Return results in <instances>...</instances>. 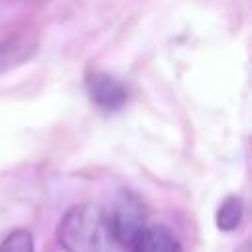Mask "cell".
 Listing matches in <instances>:
<instances>
[{"label": "cell", "instance_id": "6da1fadb", "mask_svg": "<svg viewBox=\"0 0 252 252\" xmlns=\"http://www.w3.org/2000/svg\"><path fill=\"white\" fill-rule=\"evenodd\" d=\"M57 240L65 252H110L114 238L108 213L96 203L71 207L59 220Z\"/></svg>", "mask_w": 252, "mask_h": 252}, {"label": "cell", "instance_id": "7a4b0ae2", "mask_svg": "<svg viewBox=\"0 0 252 252\" xmlns=\"http://www.w3.org/2000/svg\"><path fill=\"white\" fill-rule=\"evenodd\" d=\"M108 222L112 238L122 246H130L146 224V209L132 191L122 189L108 215Z\"/></svg>", "mask_w": 252, "mask_h": 252}, {"label": "cell", "instance_id": "3957f363", "mask_svg": "<svg viewBox=\"0 0 252 252\" xmlns=\"http://www.w3.org/2000/svg\"><path fill=\"white\" fill-rule=\"evenodd\" d=\"M87 93L98 108L108 110V112L122 108L128 100L126 87L116 77L102 73V71H93L87 77Z\"/></svg>", "mask_w": 252, "mask_h": 252}, {"label": "cell", "instance_id": "277c9868", "mask_svg": "<svg viewBox=\"0 0 252 252\" xmlns=\"http://www.w3.org/2000/svg\"><path fill=\"white\" fill-rule=\"evenodd\" d=\"M130 246L132 252H183L175 234L161 224L144 226Z\"/></svg>", "mask_w": 252, "mask_h": 252}, {"label": "cell", "instance_id": "5b68a950", "mask_svg": "<svg viewBox=\"0 0 252 252\" xmlns=\"http://www.w3.org/2000/svg\"><path fill=\"white\" fill-rule=\"evenodd\" d=\"M32 53H33V45L30 39L10 37V39L0 41V73H4L6 69L14 65H20Z\"/></svg>", "mask_w": 252, "mask_h": 252}, {"label": "cell", "instance_id": "8992f818", "mask_svg": "<svg viewBox=\"0 0 252 252\" xmlns=\"http://www.w3.org/2000/svg\"><path fill=\"white\" fill-rule=\"evenodd\" d=\"M242 213H244V207H242L240 197H236V195L226 197L220 203V207L217 209V217H215L217 228L222 230V232L234 230L242 220Z\"/></svg>", "mask_w": 252, "mask_h": 252}, {"label": "cell", "instance_id": "52a82bcc", "mask_svg": "<svg viewBox=\"0 0 252 252\" xmlns=\"http://www.w3.org/2000/svg\"><path fill=\"white\" fill-rule=\"evenodd\" d=\"M0 252H33V236L24 228L12 230L2 242Z\"/></svg>", "mask_w": 252, "mask_h": 252}]
</instances>
